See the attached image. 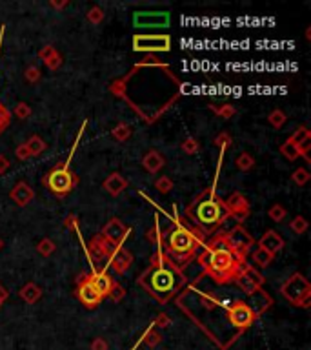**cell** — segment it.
<instances>
[{
    "label": "cell",
    "instance_id": "e575fe53",
    "mask_svg": "<svg viewBox=\"0 0 311 350\" xmlns=\"http://www.w3.org/2000/svg\"><path fill=\"white\" fill-rule=\"evenodd\" d=\"M289 228L293 230L295 234H304L307 230V221L306 217H302V215H297V217L289 223Z\"/></svg>",
    "mask_w": 311,
    "mask_h": 350
},
{
    "label": "cell",
    "instance_id": "d4e9b609",
    "mask_svg": "<svg viewBox=\"0 0 311 350\" xmlns=\"http://www.w3.org/2000/svg\"><path fill=\"white\" fill-rule=\"evenodd\" d=\"M251 259H253V263L257 264L258 268H266L268 264H271V261H273V255H271L270 252L264 250V248H255V250H253Z\"/></svg>",
    "mask_w": 311,
    "mask_h": 350
},
{
    "label": "cell",
    "instance_id": "2e32d148",
    "mask_svg": "<svg viewBox=\"0 0 311 350\" xmlns=\"http://www.w3.org/2000/svg\"><path fill=\"white\" fill-rule=\"evenodd\" d=\"M131 263H133V257H131L129 252H127L126 248H122V246H115L111 250V254H109L108 264H111L113 270L117 274H126L127 268L131 266Z\"/></svg>",
    "mask_w": 311,
    "mask_h": 350
},
{
    "label": "cell",
    "instance_id": "7a4b0ae2",
    "mask_svg": "<svg viewBox=\"0 0 311 350\" xmlns=\"http://www.w3.org/2000/svg\"><path fill=\"white\" fill-rule=\"evenodd\" d=\"M149 266L142 276H140L139 283L148 290L149 296H153L158 303H167L176 290H181V287L186 283L184 274L181 268L173 263L160 246H157V254L151 257Z\"/></svg>",
    "mask_w": 311,
    "mask_h": 350
},
{
    "label": "cell",
    "instance_id": "44dd1931",
    "mask_svg": "<svg viewBox=\"0 0 311 350\" xmlns=\"http://www.w3.org/2000/svg\"><path fill=\"white\" fill-rule=\"evenodd\" d=\"M102 186H104V190L108 191L109 196L117 197V196H120L122 191L127 188V181L122 177L120 173H111V175H109V177L104 181Z\"/></svg>",
    "mask_w": 311,
    "mask_h": 350
},
{
    "label": "cell",
    "instance_id": "816d5d0a",
    "mask_svg": "<svg viewBox=\"0 0 311 350\" xmlns=\"http://www.w3.org/2000/svg\"><path fill=\"white\" fill-rule=\"evenodd\" d=\"M0 248H2V239H0Z\"/></svg>",
    "mask_w": 311,
    "mask_h": 350
},
{
    "label": "cell",
    "instance_id": "52a82bcc",
    "mask_svg": "<svg viewBox=\"0 0 311 350\" xmlns=\"http://www.w3.org/2000/svg\"><path fill=\"white\" fill-rule=\"evenodd\" d=\"M255 319H257L255 314L244 301H233L228 305V323L230 327H233V330L239 336L255 323Z\"/></svg>",
    "mask_w": 311,
    "mask_h": 350
},
{
    "label": "cell",
    "instance_id": "9c48e42d",
    "mask_svg": "<svg viewBox=\"0 0 311 350\" xmlns=\"http://www.w3.org/2000/svg\"><path fill=\"white\" fill-rule=\"evenodd\" d=\"M224 237H226V241L230 243L231 248H233L239 255H242V257H246V254H248V252L253 248V245H255L253 236L246 230V228L240 226V224H237L235 228H231L230 232L224 234Z\"/></svg>",
    "mask_w": 311,
    "mask_h": 350
},
{
    "label": "cell",
    "instance_id": "681fc988",
    "mask_svg": "<svg viewBox=\"0 0 311 350\" xmlns=\"http://www.w3.org/2000/svg\"><path fill=\"white\" fill-rule=\"evenodd\" d=\"M230 141H231V139H230V137H228V135H220V137H218V139H216V144L220 146V148H228V144H230Z\"/></svg>",
    "mask_w": 311,
    "mask_h": 350
},
{
    "label": "cell",
    "instance_id": "7dc6e473",
    "mask_svg": "<svg viewBox=\"0 0 311 350\" xmlns=\"http://www.w3.org/2000/svg\"><path fill=\"white\" fill-rule=\"evenodd\" d=\"M169 325V318L166 314H158V318L155 319L153 327H167Z\"/></svg>",
    "mask_w": 311,
    "mask_h": 350
},
{
    "label": "cell",
    "instance_id": "1f68e13d",
    "mask_svg": "<svg viewBox=\"0 0 311 350\" xmlns=\"http://www.w3.org/2000/svg\"><path fill=\"white\" fill-rule=\"evenodd\" d=\"M268 121H270L271 126L282 128L286 123V113L282 111V109H273V111L270 113V117H268Z\"/></svg>",
    "mask_w": 311,
    "mask_h": 350
},
{
    "label": "cell",
    "instance_id": "4316f807",
    "mask_svg": "<svg viewBox=\"0 0 311 350\" xmlns=\"http://www.w3.org/2000/svg\"><path fill=\"white\" fill-rule=\"evenodd\" d=\"M26 146L29 148V151H31V157L33 155H40L42 151L46 150V142L42 141L40 135H31L29 139H27Z\"/></svg>",
    "mask_w": 311,
    "mask_h": 350
},
{
    "label": "cell",
    "instance_id": "83f0119b",
    "mask_svg": "<svg viewBox=\"0 0 311 350\" xmlns=\"http://www.w3.org/2000/svg\"><path fill=\"white\" fill-rule=\"evenodd\" d=\"M235 166H237L239 170H242V172H248V170H251L253 166H255V159H253V155L242 151L240 155H237V159H235Z\"/></svg>",
    "mask_w": 311,
    "mask_h": 350
},
{
    "label": "cell",
    "instance_id": "9a60e30c",
    "mask_svg": "<svg viewBox=\"0 0 311 350\" xmlns=\"http://www.w3.org/2000/svg\"><path fill=\"white\" fill-rule=\"evenodd\" d=\"M224 205H226V210H228V214H230V217H233L237 223L244 221V219L249 215L248 199H246L242 193H239V191L231 193V196L224 201Z\"/></svg>",
    "mask_w": 311,
    "mask_h": 350
},
{
    "label": "cell",
    "instance_id": "ac0fdd59",
    "mask_svg": "<svg viewBox=\"0 0 311 350\" xmlns=\"http://www.w3.org/2000/svg\"><path fill=\"white\" fill-rule=\"evenodd\" d=\"M258 248H264L266 252H270L273 257L284 248V239L277 230H268L264 232V236L258 239Z\"/></svg>",
    "mask_w": 311,
    "mask_h": 350
},
{
    "label": "cell",
    "instance_id": "6da1fadb",
    "mask_svg": "<svg viewBox=\"0 0 311 350\" xmlns=\"http://www.w3.org/2000/svg\"><path fill=\"white\" fill-rule=\"evenodd\" d=\"M199 261L202 264L204 274L209 276L218 285L235 281V278L248 264L246 257L237 254L230 246V243L226 241L224 234H215L209 239Z\"/></svg>",
    "mask_w": 311,
    "mask_h": 350
},
{
    "label": "cell",
    "instance_id": "8992f818",
    "mask_svg": "<svg viewBox=\"0 0 311 350\" xmlns=\"http://www.w3.org/2000/svg\"><path fill=\"white\" fill-rule=\"evenodd\" d=\"M282 296L300 308H309L311 305V285L302 274H293L280 288Z\"/></svg>",
    "mask_w": 311,
    "mask_h": 350
},
{
    "label": "cell",
    "instance_id": "836d02e7",
    "mask_svg": "<svg viewBox=\"0 0 311 350\" xmlns=\"http://www.w3.org/2000/svg\"><path fill=\"white\" fill-rule=\"evenodd\" d=\"M155 188H157L160 193H169V191L173 190V181L167 175H162V177H158L157 182H155Z\"/></svg>",
    "mask_w": 311,
    "mask_h": 350
},
{
    "label": "cell",
    "instance_id": "60d3db41",
    "mask_svg": "<svg viewBox=\"0 0 311 350\" xmlns=\"http://www.w3.org/2000/svg\"><path fill=\"white\" fill-rule=\"evenodd\" d=\"M126 296V288L124 287H120V285H113V288H111V292H109V296L108 297H111L113 301H120L122 297Z\"/></svg>",
    "mask_w": 311,
    "mask_h": 350
},
{
    "label": "cell",
    "instance_id": "cb8c5ba5",
    "mask_svg": "<svg viewBox=\"0 0 311 350\" xmlns=\"http://www.w3.org/2000/svg\"><path fill=\"white\" fill-rule=\"evenodd\" d=\"M18 296L22 297L27 305H33V303H36L42 297V288L38 285H35V283H27L26 287L18 292Z\"/></svg>",
    "mask_w": 311,
    "mask_h": 350
},
{
    "label": "cell",
    "instance_id": "7c38bea8",
    "mask_svg": "<svg viewBox=\"0 0 311 350\" xmlns=\"http://www.w3.org/2000/svg\"><path fill=\"white\" fill-rule=\"evenodd\" d=\"M77 297L86 308H97L100 305V301L104 299L99 294V290L95 288V285L91 283L90 276H82L80 278L77 287Z\"/></svg>",
    "mask_w": 311,
    "mask_h": 350
},
{
    "label": "cell",
    "instance_id": "e0dca14e",
    "mask_svg": "<svg viewBox=\"0 0 311 350\" xmlns=\"http://www.w3.org/2000/svg\"><path fill=\"white\" fill-rule=\"evenodd\" d=\"M246 305L251 308V312L255 314V318H258V316H262L271 305H273V299H271V296L268 294V292H264L262 288H258L257 292H253L251 296H249V301L246 303Z\"/></svg>",
    "mask_w": 311,
    "mask_h": 350
},
{
    "label": "cell",
    "instance_id": "d6986e66",
    "mask_svg": "<svg viewBox=\"0 0 311 350\" xmlns=\"http://www.w3.org/2000/svg\"><path fill=\"white\" fill-rule=\"evenodd\" d=\"M91 283L95 285V288L99 290V294L102 297H108L109 292H111L113 285H115V279L108 274V270H93V274L90 276Z\"/></svg>",
    "mask_w": 311,
    "mask_h": 350
},
{
    "label": "cell",
    "instance_id": "5b68a950",
    "mask_svg": "<svg viewBox=\"0 0 311 350\" xmlns=\"http://www.w3.org/2000/svg\"><path fill=\"white\" fill-rule=\"evenodd\" d=\"M78 184V175L69 170V163H60L57 164L51 172H48V175L44 177V186L55 193V196L64 197L71 193Z\"/></svg>",
    "mask_w": 311,
    "mask_h": 350
},
{
    "label": "cell",
    "instance_id": "d6a6232c",
    "mask_svg": "<svg viewBox=\"0 0 311 350\" xmlns=\"http://www.w3.org/2000/svg\"><path fill=\"white\" fill-rule=\"evenodd\" d=\"M309 172H307L306 168H297L293 173H291V179H293L295 184H298V186H304L307 181H309Z\"/></svg>",
    "mask_w": 311,
    "mask_h": 350
},
{
    "label": "cell",
    "instance_id": "277c9868",
    "mask_svg": "<svg viewBox=\"0 0 311 350\" xmlns=\"http://www.w3.org/2000/svg\"><path fill=\"white\" fill-rule=\"evenodd\" d=\"M204 241V236L200 232H197L195 228H188L186 224H182L181 221H173V226L162 234V243L160 248L166 250V255L173 263L186 264L188 261H191V257L195 255L197 248H200Z\"/></svg>",
    "mask_w": 311,
    "mask_h": 350
},
{
    "label": "cell",
    "instance_id": "d590c367",
    "mask_svg": "<svg viewBox=\"0 0 311 350\" xmlns=\"http://www.w3.org/2000/svg\"><path fill=\"white\" fill-rule=\"evenodd\" d=\"M111 133L115 139H118V141H126L127 137L131 135V128L127 126V124H118V126L113 128Z\"/></svg>",
    "mask_w": 311,
    "mask_h": 350
},
{
    "label": "cell",
    "instance_id": "3957f363",
    "mask_svg": "<svg viewBox=\"0 0 311 350\" xmlns=\"http://www.w3.org/2000/svg\"><path fill=\"white\" fill-rule=\"evenodd\" d=\"M188 219L193 223V228L202 236H211L222 226L226 219L230 217L226 210L224 199L216 196L215 184L206 190L199 199L193 201V205L186 212Z\"/></svg>",
    "mask_w": 311,
    "mask_h": 350
},
{
    "label": "cell",
    "instance_id": "ffe728a7",
    "mask_svg": "<svg viewBox=\"0 0 311 350\" xmlns=\"http://www.w3.org/2000/svg\"><path fill=\"white\" fill-rule=\"evenodd\" d=\"M33 197H35V191H33V188L24 181L17 182L13 186V190H11V199H13L18 206L29 205Z\"/></svg>",
    "mask_w": 311,
    "mask_h": 350
},
{
    "label": "cell",
    "instance_id": "f546056e",
    "mask_svg": "<svg viewBox=\"0 0 311 350\" xmlns=\"http://www.w3.org/2000/svg\"><path fill=\"white\" fill-rule=\"evenodd\" d=\"M280 153L284 155L288 161H297L298 157H300V153H298V150H297V146L291 144L289 141H286L284 144L280 146Z\"/></svg>",
    "mask_w": 311,
    "mask_h": 350
},
{
    "label": "cell",
    "instance_id": "5bb4252c",
    "mask_svg": "<svg viewBox=\"0 0 311 350\" xmlns=\"http://www.w3.org/2000/svg\"><path fill=\"white\" fill-rule=\"evenodd\" d=\"M133 24L137 27H166L169 26V13L166 11H139L133 15Z\"/></svg>",
    "mask_w": 311,
    "mask_h": 350
},
{
    "label": "cell",
    "instance_id": "f1b7e54d",
    "mask_svg": "<svg viewBox=\"0 0 311 350\" xmlns=\"http://www.w3.org/2000/svg\"><path fill=\"white\" fill-rule=\"evenodd\" d=\"M268 215H270L271 221H275V223H282V221L286 219V215H288V212H286V208L282 205L275 203V205L268 210Z\"/></svg>",
    "mask_w": 311,
    "mask_h": 350
},
{
    "label": "cell",
    "instance_id": "bcb514c9",
    "mask_svg": "<svg viewBox=\"0 0 311 350\" xmlns=\"http://www.w3.org/2000/svg\"><path fill=\"white\" fill-rule=\"evenodd\" d=\"M91 350H108V341L104 337H95L91 341Z\"/></svg>",
    "mask_w": 311,
    "mask_h": 350
},
{
    "label": "cell",
    "instance_id": "c3c4849f",
    "mask_svg": "<svg viewBox=\"0 0 311 350\" xmlns=\"http://www.w3.org/2000/svg\"><path fill=\"white\" fill-rule=\"evenodd\" d=\"M8 170H9V159L6 155H0V175L6 173Z\"/></svg>",
    "mask_w": 311,
    "mask_h": 350
},
{
    "label": "cell",
    "instance_id": "603a6c76",
    "mask_svg": "<svg viewBox=\"0 0 311 350\" xmlns=\"http://www.w3.org/2000/svg\"><path fill=\"white\" fill-rule=\"evenodd\" d=\"M40 57H42V60H44L46 66H48L50 69H59L60 64H62V57H60V53L50 44L46 46L44 50L40 51Z\"/></svg>",
    "mask_w": 311,
    "mask_h": 350
},
{
    "label": "cell",
    "instance_id": "ee69618b",
    "mask_svg": "<svg viewBox=\"0 0 311 350\" xmlns=\"http://www.w3.org/2000/svg\"><path fill=\"white\" fill-rule=\"evenodd\" d=\"M26 79L29 82H36L40 79V69L35 68V66H29V68L26 69Z\"/></svg>",
    "mask_w": 311,
    "mask_h": 350
},
{
    "label": "cell",
    "instance_id": "f6af8a7d",
    "mask_svg": "<svg viewBox=\"0 0 311 350\" xmlns=\"http://www.w3.org/2000/svg\"><path fill=\"white\" fill-rule=\"evenodd\" d=\"M87 18H90L91 22L93 24H99L100 20L104 18V13H102V9L100 8H93V9H90V15H87Z\"/></svg>",
    "mask_w": 311,
    "mask_h": 350
},
{
    "label": "cell",
    "instance_id": "7bdbcfd3",
    "mask_svg": "<svg viewBox=\"0 0 311 350\" xmlns=\"http://www.w3.org/2000/svg\"><path fill=\"white\" fill-rule=\"evenodd\" d=\"M9 121H11V113H9L4 106L0 104V133H2V130L9 124Z\"/></svg>",
    "mask_w": 311,
    "mask_h": 350
},
{
    "label": "cell",
    "instance_id": "74e56055",
    "mask_svg": "<svg viewBox=\"0 0 311 350\" xmlns=\"http://www.w3.org/2000/svg\"><path fill=\"white\" fill-rule=\"evenodd\" d=\"M15 117H18V119H27L29 115H31V108L26 104V102H18L17 106H15Z\"/></svg>",
    "mask_w": 311,
    "mask_h": 350
},
{
    "label": "cell",
    "instance_id": "8d00e7d4",
    "mask_svg": "<svg viewBox=\"0 0 311 350\" xmlns=\"http://www.w3.org/2000/svg\"><path fill=\"white\" fill-rule=\"evenodd\" d=\"M36 250L40 252L42 255H50L55 252V243L51 241V239H42V241L38 243V246H36Z\"/></svg>",
    "mask_w": 311,
    "mask_h": 350
},
{
    "label": "cell",
    "instance_id": "4dcf8cb0",
    "mask_svg": "<svg viewBox=\"0 0 311 350\" xmlns=\"http://www.w3.org/2000/svg\"><path fill=\"white\" fill-rule=\"evenodd\" d=\"M309 130H307L306 126H300L298 130H295V133L291 137H289L288 141L291 142V144H295V146H298V144H302L306 139H309Z\"/></svg>",
    "mask_w": 311,
    "mask_h": 350
},
{
    "label": "cell",
    "instance_id": "30bf717a",
    "mask_svg": "<svg viewBox=\"0 0 311 350\" xmlns=\"http://www.w3.org/2000/svg\"><path fill=\"white\" fill-rule=\"evenodd\" d=\"M235 285H237V287H239L246 296H251L253 292H257L258 288H262V285H264V278H262V274H258L253 266L246 264L242 272L235 278Z\"/></svg>",
    "mask_w": 311,
    "mask_h": 350
},
{
    "label": "cell",
    "instance_id": "7402d4cb",
    "mask_svg": "<svg viewBox=\"0 0 311 350\" xmlns=\"http://www.w3.org/2000/svg\"><path fill=\"white\" fill-rule=\"evenodd\" d=\"M142 164H144V168L148 170L149 173H157V172H160V170H162V166L166 164V159H164L162 155L158 153L157 150H151V151H148V153L144 155Z\"/></svg>",
    "mask_w": 311,
    "mask_h": 350
},
{
    "label": "cell",
    "instance_id": "ba28073f",
    "mask_svg": "<svg viewBox=\"0 0 311 350\" xmlns=\"http://www.w3.org/2000/svg\"><path fill=\"white\" fill-rule=\"evenodd\" d=\"M133 50L135 51H169L171 38L167 35H135L133 36Z\"/></svg>",
    "mask_w": 311,
    "mask_h": 350
},
{
    "label": "cell",
    "instance_id": "f907efd6",
    "mask_svg": "<svg viewBox=\"0 0 311 350\" xmlns=\"http://www.w3.org/2000/svg\"><path fill=\"white\" fill-rule=\"evenodd\" d=\"M6 299H8V290H6V288L0 285V306H2V303H4Z\"/></svg>",
    "mask_w": 311,
    "mask_h": 350
},
{
    "label": "cell",
    "instance_id": "f35d334b",
    "mask_svg": "<svg viewBox=\"0 0 311 350\" xmlns=\"http://www.w3.org/2000/svg\"><path fill=\"white\" fill-rule=\"evenodd\" d=\"M213 111L222 119H231L235 115V108L231 104H224L222 108H213Z\"/></svg>",
    "mask_w": 311,
    "mask_h": 350
},
{
    "label": "cell",
    "instance_id": "484cf974",
    "mask_svg": "<svg viewBox=\"0 0 311 350\" xmlns=\"http://www.w3.org/2000/svg\"><path fill=\"white\" fill-rule=\"evenodd\" d=\"M162 341V336L155 330V327L151 325V327L146 330L144 334H142V343H146L148 346H151V348H155V346L158 345V343Z\"/></svg>",
    "mask_w": 311,
    "mask_h": 350
},
{
    "label": "cell",
    "instance_id": "ab89813d",
    "mask_svg": "<svg viewBox=\"0 0 311 350\" xmlns=\"http://www.w3.org/2000/svg\"><path fill=\"white\" fill-rule=\"evenodd\" d=\"M182 150L186 151V153H197L199 151V142L195 141L193 137H190V139H186L184 142H182Z\"/></svg>",
    "mask_w": 311,
    "mask_h": 350
},
{
    "label": "cell",
    "instance_id": "8fae6325",
    "mask_svg": "<svg viewBox=\"0 0 311 350\" xmlns=\"http://www.w3.org/2000/svg\"><path fill=\"white\" fill-rule=\"evenodd\" d=\"M113 248H115V246H111L106 239L97 236L95 239L90 243V246H87V255H90V259H91V268L97 270L95 264H102V270H108V263H106V261L109 259V254H111Z\"/></svg>",
    "mask_w": 311,
    "mask_h": 350
},
{
    "label": "cell",
    "instance_id": "4fadbf2b",
    "mask_svg": "<svg viewBox=\"0 0 311 350\" xmlns=\"http://www.w3.org/2000/svg\"><path fill=\"white\" fill-rule=\"evenodd\" d=\"M127 236H129V228L122 223L118 217H113L100 232V237L106 239L111 246H122V243L126 241Z\"/></svg>",
    "mask_w": 311,
    "mask_h": 350
},
{
    "label": "cell",
    "instance_id": "b9f144b4",
    "mask_svg": "<svg viewBox=\"0 0 311 350\" xmlns=\"http://www.w3.org/2000/svg\"><path fill=\"white\" fill-rule=\"evenodd\" d=\"M15 155H17V159H18V161H27L29 157H31V151H29V148H27L26 142H24V144H20V146L17 148Z\"/></svg>",
    "mask_w": 311,
    "mask_h": 350
}]
</instances>
